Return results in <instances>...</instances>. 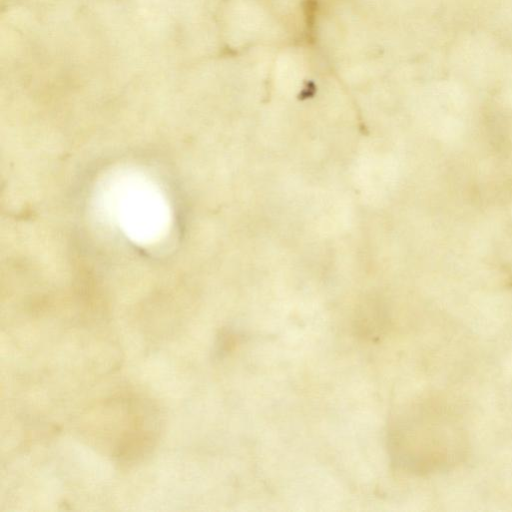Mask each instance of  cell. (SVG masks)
Here are the masks:
<instances>
[{
    "mask_svg": "<svg viewBox=\"0 0 512 512\" xmlns=\"http://www.w3.org/2000/svg\"><path fill=\"white\" fill-rule=\"evenodd\" d=\"M387 443L392 462L419 475L448 469L462 460L466 449L456 419L429 400L408 404L391 417Z\"/></svg>",
    "mask_w": 512,
    "mask_h": 512,
    "instance_id": "cell-1",
    "label": "cell"
}]
</instances>
